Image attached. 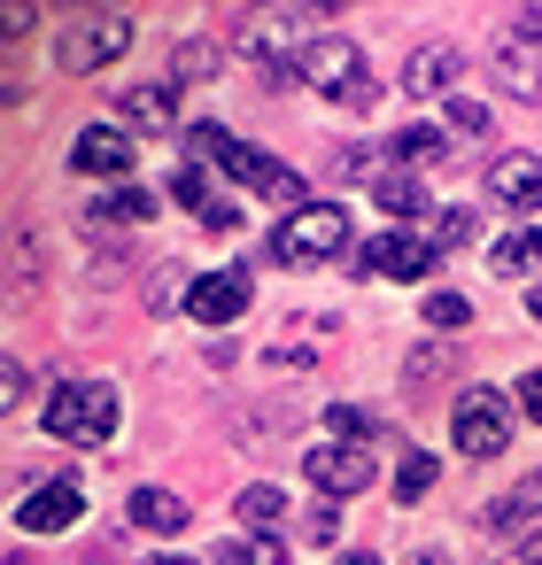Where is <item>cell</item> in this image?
Masks as SVG:
<instances>
[{"label":"cell","mask_w":542,"mask_h":565,"mask_svg":"<svg viewBox=\"0 0 542 565\" xmlns=\"http://www.w3.org/2000/svg\"><path fill=\"white\" fill-rule=\"evenodd\" d=\"M472 233H480V225H472V210H442V233H434V241H442V248H465Z\"/></svg>","instance_id":"f1b7e54d"},{"label":"cell","mask_w":542,"mask_h":565,"mask_svg":"<svg viewBox=\"0 0 542 565\" xmlns=\"http://www.w3.org/2000/svg\"><path fill=\"white\" fill-rule=\"evenodd\" d=\"M519 411L542 426V364H534V372H519Z\"/></svg>","instance_id":"4dcf8cb0"},{"label":"cell","mask_w":542,"mask_h":565,"mask_svg":"<svg viewBox=\"0 0 542 565\" xmlns=\"http://www.w3.org/2000/svg\"><path fill=\"white\" fill-rule=\"evenodd\" d=\"M442 156H449V140H442L434 125H411V132L387 140V163H442Z\"/></svg>","instance_id":"44dd1931"},{"label":"cell","mask_w":542,"mask_h":565,"mask_svg":"<svg viewBox=\"0 0 542 565\" xmlns=\"http://www.w3.org/2000/svg\"><path fill=\"white\" fill-rule=\"evenodd\" d=\"M488 264H496V271H503V279H527V271H534V264H542V233H503V241H496V256H488Z\"/></svg>","instance_id":"7402d4cb"},{"label":"cell","mask_w":542,"mask_h":565,"mask_svg":"<svg viewBox=\"0 0 542 565\" xmlns=\"http://www.w3.org/2000/svg\"><path fill=\"white\" fill-rule=\"evenodd\" d=\"M78 511H86L78 480H47V488H32V495L17 503V526H24V534H63V526H78Z\"/></svg>","instance_id":"8fae6325"},{"label":"cell","mask_w":542,"mask_h":565,"mask_svg":"<svg viewBox=\"0 0 542 565\" xmlns=\"http://www.w3.org/2000/svg\"><path fill=\"white\" fill-rule=\"evenodd\" d=\"M171 202H179V210H194L210 233H241V210H233V202H217L202 171H171Z\"/></svg>","instance_id":"9a60e30c"},{"label":"cell","mask_w":542,"mask_h":565,"mask_svg":"<svg viewBox=\"0 0 542 565\" xmlns=\"http://www.w3.org/2000/svg\"><path fill=\"white\" fill-rule=\"evenodd\" d=\"M341 241H349V217H341L333 202H310V210H295V217L272 233V264H287V271H310V264L341 256Z\"/></svg>","instance_id":"277c9868"},{"label":"cell","mask_w":542,"mask_h":565,"mask_svg":"<svg viewBox=\"0 0 542 565\" xmlns=\"http://www.w3.org/2000/svg\"><path fill=\"white\" fill-rule=\"evenodd\" d=\"M457 78H465V55H457V47H418V55L403 63V86H411L418 102H449Z\"/></svg>","instance_id":"4fadbf2b"},{"label":"cell","mask_w":542,"mask_h":565,"mask_svg":"<svg viewBox=\"0 0 542 565\" xmlns=\"http://www.w3.org/2000/svg\"><path fill=\"white\" fill-rule=\"evenodd\" d=\"M449 125H457V132H472V140H480V132H488V109H480V102H449Z\"/></svg>","instance_id":"f546056e"},{"label":"cell","mask_w":542,"mask_h":565,"mask_svg":"<svg viewBox=\"0 0 542 565\" xmlns=\"http://www.w3.org/2000/svg\"><path fill=\"white\" fill-rule=\"evenodd\" d=\"M210 71H217L210 40H187V47H179V78H210Z\"/></svg>","instance_id":"83f0119b"},{"label":"cell","mask_w":542,"mask_h":565,"mask_svg":"<svg viewBox=\"0 0 542 565\" xmlns=\"http://www.w3.org/2000/svg\"><path fill=\"white\" fill-rule=\"evenodd\" d=\"M426 318H434V326H449V333H457V326H465V318H472V302H465V295H426Z\"/></svg>","instance_id":"4316f807"},{"label":"cell","mask_w":542,"mask_h":565,"mask_svg":"<svg viewBox=\"0 0 542 565\" xmlns=\"http://www.w3.org/2000/svg\"><path fill=\"white\" fill-rule=\"evenodd\" d=\"M125 47H132V24H125L117 9H102V17H86V24L63 32L55 63H63V71H102V63H117Z\"/></svg>","instance_id":"52a82bcc"},{"label":"cell","mask_w":542,"mask_h":565,"mask_svg":"<svg viewBox=\"0 0 542 565\" xmlns=\"http://www.w3.org/2000/svg\"><path fill=\"white\" fill-rule=\"evenodd\" d=\"M156 217V194L148 186H117L109 202H94V225H148Z\"/></svg>","instance_id":"ffe728a7"},{"label":"cell","mask_w":542,"mask_h":565,"mask_svg":"<svg viewBox=\"0 0 542 565\" xmlns=\"http://www.w3.org/2000/svg\"><path fill=\"white\" fill-rule=\"evenodd\" d=\"M187 310H194L202 326H233V318L248 310V271H210V279H194V287H187Z\"/></svg>","instance_id":"7c38bea8"},{"label":"cell","mask_w":542,"mask_h":565,"mask_svg":"<svg viewBox=\"0 0 542 565\" xmlns=\"http://www.w3.org/2000/svg\"><path fill=\"white\" fill-rule=\"evenodd\" d=\"M449 434H457V449H465V457H496V449L511 441V403H503L496 387H465V395H457Z\"/></svg>","instance_id":"5b68a950"},{"label":"cell","mask_w":542,"mask_h":565,"mask_svg":"<svg viewBox=\"0 0 542 565\" xmlns=\"http://www.w3.org/2000/svg\"><path fill=\"white\" fill-rule=\"evenodd\" d=\"M132 163H140V148H132L125 125H86V132L71 140V171H78V179H125Z\"/></svg>","instance_id":"9c48e42d"},{"label":"cell","mask_w":542,"mask_h":565,"mask_svg":"<svg viewBox=\"0 0 542 565\" xmlns=\"http://www.w3.org/2000/svg\"><path fill=\"white\" fill-rule=\"evenodd\" d=\"M24 387H32V380H24V364H17V356H9V372H0V395H9V411H17V403H24Z\"/></svg>","instance_id":"d6a6232c"},{"label":"cell","mask_w":542,"mask_h":565,"mask_svg":"<svg viewBox=\"0 0 542 565\" xmlns=\"http://www.w3.org/2000/svg\"><path fill=\"white\" fill-rule=\"evenodd\" d=\"M333 534H341V519H333V503L318 495V511H310V542H333Z\"/></svg>","instance_id":"1f68e13d"},{"label":"cell","mask_w":542,"mask_h":565,"mask_svg":"<svg viewBox=\"0 0 542 565\" xmlns=\"http://www.w3.org/2000/svg\"><path fill=\"white\" fill-rule=\"evenodd\" d=\"M341 565H380V557H372V550H349V557H341Z\"/></svg>","instance_id":"d590c367"},{"label":"cell","mask_w":542,"mask_h":565,"mask_svg":"<svg viewBox=\"0 0 542 565\" xmlns=\"http://www.w3.org/2000/svg\"><path fill=\"white\" fill-rule=\"evenodd\" d=\"M326 434H341V441H372V434H380V418H372V411H357V403H333V411H326Z\"/></svg>","instance_id":"cb8c5ba5"},{"label":"cell","mask_w":542,"mask_h":565,"mask_svg":"<svg viewBox=\"0 0 542 565\" xmlns=\"http://www.w3.org/2000/svg\"><path fill=\"white\" fill-rule=\"evenodd\" d=\"M519 565H542V534H534V542H519Z\"/></svg>","instance_id":"e575fe53"},{"label":"cell","mask_w":542,"mask_h":565,"mask_svg":"<svg viewBox=\"0 0 542 565\" xmlns=\"http://www.w3.org/2000/svg\"><path fill=\"white\" fill-rule=\"evenodd\" d=\"M488 186L511 210H542V156H496L488 163Z\"/></svg>","instance_id":"5bb4252c"},{"label":"cell","mask_w":542,"mask_h":565,"mask_svg":"<svg viewBox=\"0 0 542 565\" xmlns=\"http://www.w3.org/2000/svg\"><path fill=\"white\" fill-rule=\"evenodd\" d=\"M534 511H542V472H527L511 495H496V503L480 511V526H488V534H511V526H527Z\"/></svg>","instance_id":"ac0fdd59"},{"label":"cell","mask_w":542,"mask_h":565,"mask_svg":"<svg viewBox=\"0 0 542 565\" xmlns=\"http://www.w3.org/2000/svg\"><path fill=\"white\" fill-rule=\"evenodd\" d=\"M241 519H248V526H279V519H287V495H279L272 480H264V488H241Z\"/></svg>","instance_id":"603a6c76"},{"label":"cell","mask_w":542,"mask_h":565,"mask_svg":"<svg viewBox=\"0 0 542 565\" xmlns=\"http://www.w3.org/2000/svg\"><path fill=\"white\" fill-rule=\"evenodd\" d=\"M117 125H125V132H148V140L171 132V125H179V117H171V86H132V94L117 102Z\"/></svg>","instance_id":"2e32d148"},{"label":"cell","mask_w":542,"mask_h":565,"mask_svg":"<svg viewBox=\"0 0 542 565\" xmlns=\"http://www.w3.org/2000/svg\"><path fill=\"white\" fill-rule=\"evenodd\" d=\"M302 86H318L326 102H349V109H372V102H380V78L364 71V47L341 40V32H326V40L302 55Z\"/></svg>","instance_id":"7a4b0ae2"},{"label":"cell","mask_w":542,"mask_h":565,"mask_svg":"<svg viewBox=\"0 0 542 565\" xmlns=\"http://www.w3.org/2000/svg\"><path fill=\"white\" fill-rule=\"evenodd\" d=\"M140 565H187V557H140Z\"/></svg>","instance_id":"74e56055"},{"label":"cell","mask_w":542,"mask_h":565,"mask_svg":"<svg viewBox=\"0 0 542 565\" xmlns=\"http://www.w3.org/2000/svg\"><path fill=\"white\" fill-rule=\"evenodd\" d=\"M380 480V465H372V449L364 441H318L310 449V488L333 503V495H357V488H372Z\"/></svg>","instance_id":"ba28073f"},{"label":"cell","mask_w":542,"mask_h":565,"mask_svg":"<svg viewBox=\"0 0 542 565\" xmlns=\"http://www.w3.org/2000/svg\"><path fill=\"white\" fill-rule=\"evenodd\" d=\"M132 526H148V534H179L194 511H187V495H171V488H132Z\"/></svg>","instance_id":"e0dca14e"},{"label":"cell","mask_w":542,"mask_h":565,"mask_svg":"<svg viewBox=\"0 0 542 565\" xmlns=\"http://www.w3.org/2000/svg\"><path fill=\"white\" fill-rule=\"evenodd\" d=\"M318 333H333V326H295V333H287L279 349H264V356H272V364H287V372H302V364H310V341H318Z\"/></svg>","instance_id":"d4e9b609"},{"label":"cell","mask_w":542,"mask_h":565,"mask_svg":"<svg viewBox=\"0 0 542 565\" xmlns=\"http://www.w3.org/2000/svg\"><path fill=\"white\" fill-rule=\"evenodd\" d=\"M217 565H256V550H248V542H233V550H225Z\"/></svg>","instance_id":"836d02e7"},{"label":"cell","mask_w":542,"mask_h":565,"mask_svg":"<svg viewBox=\"0 0 542 565\" xmlns=\"http://www.w3.org/2000/svg\"><path fill=\"white\" fill-rule=\"evenodd\" d=\"M496 78H503L511 102L542 109V17H519V32H503V47H496Z\"/></svg>","instance_id":"8992f818"},{"label":"cell","mask_w":542,"mask_h":565,"mask_svg":"<svg viewBox=\"0 0 542 565\" xmlns=\"http://www.w3.org/2000/svg\"><path fill=\"white\" fill-rule=\"evenodd\" d=\"M527 310H534V318H542V287H534V295H527Z\"/></svg>","instance_id":"8d00e7d4"},{"label":"cell","mask_w":542,"mask_h":565,"mask_svg":"<svg viewBox=\"0 0 542 565\" xmlns=\"http://www.w3.org/2000/svg\"><path fill=\"white\" fill-rule=\"evenodd\" d=\"M434 480H442V465H434V457H403V472H395V495H403V503H418Z\"/></svg>","instance_id":"484cf974"},{"label":"cell","mask_w":542,"mask_h":565,"mask_svg":"<svg viewBox=\"0 0 542 565\" xmlns=\"http://www.w3.org/2000/svg\"><path fill=\"white\" fill-rule=\"evenodd\" d=\"M434 256H442V241H418V233H380V241L364 248V271H380V279H426V271H434Z\"/></svg>","instance_id":"30bf717a"},{"label":"cell","mask_w":542,"mask_h":565,"mask_svg":"<svg viewBox=\"0 0 542 565\" xmlns=\"http://www.w3.org/2000/svg\"><path fill=\"white\" fill-rule=\"evenodd\" d=\"M372 202H380L387 217H418V210H426V186L403 179V171H380V179H372Z\"/></svg>","instance_id":"d6986e66"},{"label":"cell","mask_w":542,"mask_h":565,"mask_svg":"<svg viewBox=\"0 0 542 565\" xmlns=\"http://www.w3.org/2000/svg\"><path fill=\"white\" fill-rule=\"evenodd\" d=\"M47 434L55 441H109L117 434V387H102V380H63L55 395H47Z\"/></svg>","instance_id":"3957f363"},{"label":"cell","mask_w":542,"mask_h":565,"mask_svg":"<svg viewBox=\"0 0 542 565\" xmlns=\"http://www.w3.org/2000/svg\"><path fill=\"white\" fill-rule=\"evenodd\" d=\"M187 148H194L202 163H217L225 179H241L248 194H264V202H287V210H310V202H302V171H287L279 156H264V148L233 140L225 125H194V132H187Z\"/></svg>","instance_id":"6da1fadb"}]
</instances>
